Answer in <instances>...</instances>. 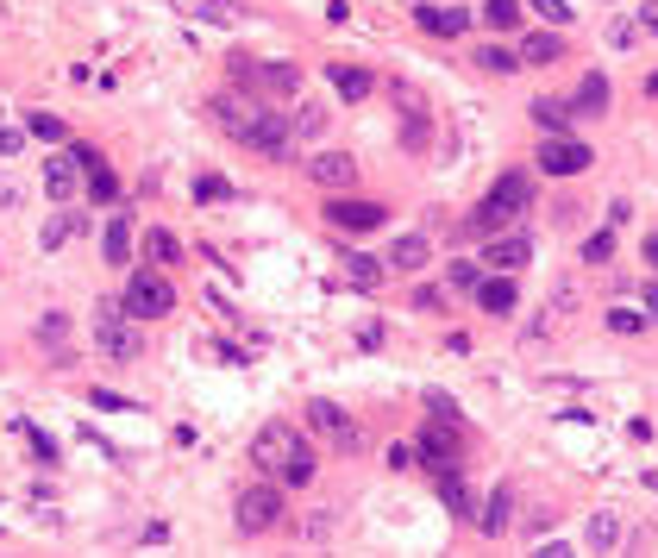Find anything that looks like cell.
I'll use <instances>...</instances> for the list:
<instances>
[{
	"instance_id": "obj_1",
	"label": "cell",
	"mask_w": 658,
	"mask_h": 558,
	"mask_svg": "<svg viewBox=\"0 0 658 558\" xmlns=\"http://www.w3.org/2000/svg\"><path fill=\"white\" fill-rule=\"evenodd\" d=\"M94 345H101L113 364H138L145 333H138V320L120 308V301H94Z\"/></svg>"
},
{
	"instance_id": "obj_2",
	"label": "cell",
	"mask_w": 658,
	"mask_h": 558,
	"mask_svg": "<svg viewBox=\"0 0 658 558\" xmlns=\"http://www.w3.org/2000/svg\"><path fill=\"white\" fill-rule=\"evenodd\" d=\"M527 201H533V182H527L521 170L496 176V189H489L483 207H477V232H502L508 220H521V214H527Z\"/></svg>"
},
{
	"instance_id": "obj_3",
	"label": "cell",
	"mask_w": 658,
	"mask_h": 558,
	"mask_svg": "<svg viewBox=\"0 0 658 558\" xmlns=\"http://www.w3.org/2000/svg\"><path fill=\"white\" fill-rule=\"evenodd\" d=\"M239 145L257 151V157H270V164H289V157H295V132H289V120H282V113L257 107L251 120H245V132H239Z\"/></svg>"
},
{
	"instance_id": "obj_4",
	"label": "cell",
	"mask_w": 658,
	"mask_h": 558,
	"mask_svg": "<svg viewBox=\"0 0 658 558\" xmlns=\"http://www.w3.org/2000/svg\"><path fill=\"white\" fill-rule=\"evenodd\" d=\"M120 308H126L132 320H163V314L176 308L170 276H157V270H132V283H126V295H120Z\"/></svg>"
},
{
	"instance_id": "obj_5",
	"label": "cell",
	"mask_w": 658,
	"mask_h": 558,
	"mask_svg": "<svg viewBox=\"0 0 658 558\" xmlns=\"http://www.w3.org/2000/svg\"><path fill=\"white\" fill-rule=\"evenodd\" d=\"M232 521H239V533H270L282 521V483H251V490H239Z\"/></svg>"
},
{
	"instance_id": "obj_6",
	"label": "cell",
	"mask_w": 658,
	"mask_h": 558,
	"mask_svg": "<svg viewBox=\"0 0 658 558\" xmlns=\"http://www.w3.org/2000/svg\"><path fill=\"white\" fill-rule=\"evenodd\" d=\"M301 446H308V439H301L289 421H264V427H257V439H251V464H257V471H282V464H289Z\"/></svg>"
},
{
	"instance_id": "obj_7",
	"label": "cell",
	"mask_w": 658,
	"mask_h": 558,
	"mask_svg": "<svg viewBox=\"0 0 658 558\" xmlns=\"http://www.w3.org/2000/svg\"><path fill=\"white\" fill-rule=\"evenodd\" d=\"M414 458H427L433 471H458V458H464V439H458V427H452V421H433L427 433L414 439Z\"/></svg>"
},
{
	"instance_id": "obj_8",
	"label": "cell",
	"mask_w": 658,
	"mask_h": 558,
	"mask_svg": "<svg viewBox=\"0 0 658 558\" xmlns=\"http://www.w3.org/2000/svg\"><path fill=\"white\" fill-rule=\"evenodd\" d=\"M596 164V151L583 145V138H546V145H539V170L546 176H583Z\"/></svg>"
},
{
	"instance_id": "obj_9",
	"label": "cell",
	"mask_w": 658,
	"mask_h": 558,
	"mask_svg": "<svg viewBox=\"0 0 658 558\" xmlns=\"http://www.w3.org/2000/svg\"><path fill=\"white\" fill-rule=\"evenodd\" d=\"M308 427H314V433H326L339 452H358V446H364L358 421H351V414H345L339 402H308Z\"/></svg>"
},
{
	"instance_id": "obj_10",
	"label": "cell",
	"mask_w": 658,
	"mask_h": 558,
	"mask_svg": "<svg viewBox=\"0 0 658 558\" xmlns=\"http://www.w3.org/2000/svg\"><path fill=\"white\" fill-rule=\"evenodd\" d=\"M69 157L82 164V189L94 195V201H120V176L107 170V157L94 151V145H69Z\"/></svg>"
},
{
	"instance_id": "obj_11",
	"label": "cell",
	"mask_w": 658,
	"mask_h": 558,
	"mask_svg": "<svg viewBox=\"0 0 658 558\" xmlns=\"http://www.w3.org/2000/svg\"><path fill=\"white\" fill-rule=\"evenodd\" d=\"M308 182H320V189H351V182H358V157L351 151H314Z\"/></svg>"
},
{
	"instance_id": "obj_12",
	"label": "cell",
	"mask_w": 658,
	"mask_h": 558,
	"mask_svg": "<svg viewBox=\"0 0 658 558\" xmlns=\"http://www.w3.org/2000/svg\"><path fill=\"white\" fill-rule=\"evenodd\" d=\"M326 220H333L339 232H376L389 220L383 201H326Z\"/></svg>"
},
{
	"instance_id": "obj_13",
	"label": "cell",
	"mask_w": 658,
	"mask_h": 558,
	"mask_svg": "<svg viewBox=\"0 0 658 558\" xmlns=\"http://www.w3.org/2000/svg\"><path fill=\"white\" fill-rule=\"evenodd\" d=\"M44 195H51V201H76L82 195V164L69 151H57L51 164H44Z\"/></svg>"
},
{
	"instance_id": "obj_14",
	"label": "cell",
	"mask_w": 658,
	"mask_h": 558,
	"mask_svg": "<svg viewBox=\"0 0 658 558\" xmlns=\"http://www.w3.org/2000/svg\"><path fill=\"white\" fill-rule=\"evenodd\" d=\"M470 295H477V308H483L489 320H508L514 308H521V295H514L508 276H477V289H470Z\"/></svg>"
},
{
	"instance_id": "obj_15",
	"label": "cell",
	"mask_w": 658,
	"mask_h": 558,
	"mask_svg": "<svg viewBox=\"0 0 658 558\" xmlns=\"http://www.w3.org/2000/svg\"><path fill=\"white\" fill-rule=\"evenodd\" d=\"M483 258L496 264V270H521L533 258V239H527V232H496V239L483 245Z\"/></svg>"
},
{
	"instance_id": "obj_16",
	"label": "cell",
	"mask_w": 658,
	"mask_h": 558,
	"mask_svg": "<svg viewBox=\"0 0 658 558\" xmlns=\"http://www.w3.org/2000/svg\"><path fill=\"white\" fill-rule=\"evenodd\" d=\"M251 88H257V95H301V69L295 63H257Z\"/></svg>"
},
{
	"instance_id": "obj_17",
	"label": "cell",
	"mask_w": 658,
	"mask_h": 558,
	"mask_svg": "<svg viewBox=\"0 0 658 558\" xmlns=\"http://www.w3.org/2000/svg\"><path fill=\"white\" fill-rule=\"evenodd\" d=\"M251 113H257V101H239V95H207V120H214L220 132H232V138L245 132Z\"/></svg>"
},
{
	"instance_id": "obj_18",
	"label": "cell",
	"mask_w": 658,
	"mask_h": 558,
	"mask_svg": "<svg viewBox=\"0 0 658 558\" xmlns=\"http://www.w3.org/2000/svg\"><path fill=\"white\" fill-rule=\"evenodd\" d=\"M433 145V120L414 95H402V151H427Z\"/></svg>"
},
{
	"instance_id": "obj_19",
	"label": "cell",
	"mask_w": 658,
	"mask_h": 558,
	"mask_svg": "<svg viewBox=\"0 0 658 558\" xmlns=\"http://www.w3.org/2000/svg\"><path fill=\"white\" fill-rule=\"evenodd\" d=\"M326 82H333L339 101H364L370 88H376V76H370V69H358V63H333V69H326Z\"/></svg>"
},
{
	"instance_id": "obj_20",
	"label": "cell",
	"mask_w": 658,
	"mask_h": 558,
	"mask_svg": "<svg viewBox=\"0 0 658 558\" xmlns=\"http://www.w3.org/2000/svg\"><path fill=\"white\" fill-rule=\"evenodd\" d=\"M433 258V245H427V232H402V239L389 245V258H383V270H420Z\"/></svg>"
},
{
	"instance_id": "obj_21",
	"label": "cell",
	"mask_w": 658,
	"mask_h": 558,
	"mask_svg": "<svg viewBox=\"0 0 658 558\" xmlns=\"http://www.w3.org/2000/svg\"><path fill=\"white\" fill-rule=\"evenodd\" d=\"M414 19H420L427 32H445V38H458V32L470 26V13H464V7H433V0H420Z\"/></svg>"
},
{
	"instance_id": "obj_22",
	"label": "cell",
	"mask_w": 658,
	"mask_h": 558,
	"mask_svg": "<svg viewBox=\"0 0 658 558\" xmlns=\"http://www.w3.org/2000/svg\"><path fill=\"white\" fill-rule=\"evenodd\" d=\"M101 258H107V264H132V220H126V214L107 220V232H101Z\"/></svg>"
},
{
	"instance_id": "obj_23",
	"label": "cell",
	"mask_w": 658,
	"mask_h": 558,
	"mask_svg": "<svg viewBox=\"0 0 658 558\" xmlns=\"http://www.w3.org/2000/svg\"><path fill=\"white\" fill-rule=\"evenodd\" d=\"M145 258H151V264H163V270L182 264V239H176L170 226H151V232H145Z\"/></svg>"
},
{
	"instance_id": "obj_24",
	"label": "cell",
	"mask_w": 658,
	"mask_h": 558,
	"mask_svg": "<svg viewBox=\"0 0 658 558\" xmlns=\"http://www.w3.org/2000/svg\"><path fill=\"white\" fill-rule=\"evenodd\" d=\"M571 107L583 113V120H590V113H608V76H596V69H590V76L577 82V101Z\"/></svg>"
},
{
	"instance_id": "obj_25",
	"label": "cell",
	"mask_w": 658,
	"mask_h": 558,
	"mask_svg": "<svg viewBox=\"0 0 658 558\" xmlns=\"http://www.w3.org/2000/svg\"><path fill=\"white\" fill-rule=\"evenodd\" d=\"M564 57V38L558 32H533V38H521V63H539V69H546V63H558Z\"/></svg>"
},
{
	"instance_id": "obj_26",
	"label": "cell",
	"mask_w": 658,
	"mask_h": 558,
	"mask_svg": "<svg viewBox=\"0 0 658 558\" xmlns=\"http://www.w3.org/2000/svg\"><path fill=\"white\" fill-rule=\"evenodd\" d=\"M583 540H590V552H615L621 546V515H590Z\"/></svg>"
},
{
	"instance_id": "obj_27",
	"label": "cell",
	"mask_w": 658,
	"mask_h": 558,
	"mask_svg": "<svg viewBox=\"0 0 658 558\" xmlns=\"http://www.w3.org/2000/svg\"><path fill=\"white\" fill-rule=\"evenodd\" d=\"M439 502L452 508L458 521H470V490H464V477H458V471H439Z\"/></svg>"
},
{
	"instance_id": "obj_28",
	"label": "cell",
	"mask_w": 658,
	"mask_h": 558,
	"mask_svg": "<svg viewBox=\"0 0 658 558\" xmlns=\"http://www.w3.org/2000/svg\"><path fill=\"white\" fill-rule=\"evenodd\" d=\"M345 276H351L358 289H376V283H383V264H376L370 251H345Z\"/></svg>"
},
{
	"instance_id": "obj_29",
	"label": "cell",
	"mask_w": 658,
	"mask_h": 558,
	"mask_svg": "<svg viewBox=\"0 0 658 558\" xmlns=\"http://www.w3.org/2000/svg\"><path fill=\"white\" fill-rule=\"evenodd\" d=\"M483 26L489 32H514L521 26V0H483Z\"/></svg>"
},
{
	"instance_id": "obj_30",
	"label": "cell",
	"mask_w": 658,
	"mask_h": 558,
	"mask_svg": "<svg viewBox=\"0 0 658 558\" xmlns=\"http://www.w3.org/2000/svg\"><path fill=\"white\" fill-rule=\"evenodd\" d=\"M289 132H295V138H320V132H326V107H320V101H301L295 120H289Z\"/></svg>"
},
{
	"instance_id": "obj_31",
	"label": "cell",
	"mask_w": 658,
	"mask_h": 558,
	"mask_svg": "<svg viewBox=\"0 0 658 558\" xmlns=\"http://www.w3.org/2000/svg\"><path fill=\"white\" fill-rule=\"evenodd\" d=\"M508 502H514V496L496 490V496H489V508L477 515V527H483V533H508V521H514V508H508Z\"/></svg>"
},
{
	"instance_id": "obj_32",
	"label": "cell",
	"mask_w": 658,
	"mask_h": 558,
	"mask_svg": "<svg viewBox=\"0 0 658 558\" xmlns=\"http://www.w3.org/2000/svg\"><path fill=\"white\" fill-rule=\"evenodd\" d=\"M76 232H82V220H76V214H57V220H44L38 245H44V251H57V245H69V239H76Z\"/></svg>"
},
{
	"instance_id": "obj_33",
	"label": "cell",
	"mask_w": 658,
	"mask_h": 558,
	"mask_svg": "<svg viewBox=\"0 0 658 558\" xmlns=\"http://www.w3.org/2000/svg\"><path fill=\"white\" fill-rule=\"evenodd\" d=\"M608 258H615V226H602V232L583 239V264H608Z\"/></svg>"
},
{
	"instance_id": "obj_34",
	"label": "cell",
	"mask_w": 658,
	"mask_h": 558,
	"mask_svg": "<svg viewBox=\"0 0 658 558\" xmlns=\"http://www.w3.org/2000/svg\"><path fill=\"white\" fill-rule=\"evenodd\" d=\"M195 201H201V207H207V201H232V182L214 176V170H201V176H195Z\"/></svg>"
},
{
	"instance_id": "obj_35",
	"label": "cell",
	"mask_w": 658,
	"mask_h": 558,
	"mask_svg": "<svg viewBox=\"0 0 658 558\" xmlns=\"http://www.w3.org/2000/svg\"><path fill=\"white\" fill-rule=\"evenodd\" d=\"M608 333H621V339L646 333V314H640V308H608Z\"/></svg>"
},
{
	"instance_id": "obj_36",
	"label": "cell",
	"mask_w": 658,
	"mask_h": 558,
	"mask_svg": "<svg viewBox=\"0 0 658 558\" xmlns=\"http://www.w3.org/2000/svg\"><path fill=\"white\" fill-rule=\"evenodd\" d=\"M477 63L489 69V76H514V69H521V57H514V51H502V44H489V51H477Z\"/></svg>"
},
{
	"instance_id": "obj_37",
	"label": "cell",
	"mask_w": 658,
	"mask_h": 558,
	"mask_svg": "<svg viewBox=\"0 0 658 558\" xmlns=\"http://www.w3.org/2000/svg\"><path fill=\"white\" fill-rule=\"evenodd\" d=\"M533 126L539 132H564V126H571V113H564L558 101H533Z\"/></svg>"
},
{
	"instance_id": "obj_38",
	"label": "cell",
	"mask_w": 658,
	"mask_h": 558,
	"mask_svg": "<svg viewBox=\"0 0 658 558\" xmlns=\"http://www.w3.org/2000/svg\"><path fill=\"white\" fill-rule=\"evenodd\" d=\"M188 7H195L201 19H214V26H239V19H245L239 7H226V0H188Z\"/></svg>"
},
{
	"instance_id": "obj_39",
	"label": "cell",
	"mask_w": 658,
	"mask_h": 558,
	"mask_svg": "<svg viewBox=\"0 0 658 558\" xmlns=\"http://www.w3.org/2000/svg\"><path fill=\"white\" fill-rule=\"evenodd\" d=\"M26 132H38V138H51V145H57V138H69V126L57 120V113H32V120H26Z\"/></svg>"
},
{
	"instance_id": "obj_40",
	"label": "cell",
	"mask_w": 658,
	"mask_h": 558,
	"mask_svg": "<svg viewBox=\"0 0 658 558\" xmlns=\"http://www.w3.org/2000/svg\"><path fill=\"white\" fill-rule=\"evenodd\" d=\"M539 19H552V26H571V0H527Z\"/></svg>"
},
{
	"instance_id": "obj_41",
	"label": "cell",
	"mask_w": 658,
	"mask_h": 558,
	"mask_svg": "<svg viewBox=\"0 0 658 558\" xmlns=\"http://www.w3.org/2000/svg\"><path fill=\"white\" fill-rule=\"evenodd\" d=\"M19 433L32 439V458H38V464H57V446H51V439H44L38 427H26V421H19Z\"/></svg>"
},
{
	"instance_id": "obj_42",
	"label": "cell",
	"mask_w": 658,
	"mask_h": 558,
	"mask_svg": "<svg viewBox=\"0 0 658 558\" xmlns=\"http://www.w3.org/2000/svg\"><path fill=\"white\" fill-rule=\"evenodd\" d=\"M88 402H94V408H107V414H120V408H138V402H132V395H120V389H94V395H88Z\"/></svg>"
},
{
	"instance_id": "obj_43",
	"label": "cell",
	"mask_w": 658,
	"mask_h": 558,
	"mask_svg": "<svg viewBox=\"0 0 658 558\" xmlns=\"http://www.w3.org/2000/svg\"><path fill=\"white\" fill-rule=\"evenodd\" d=\"M19 151H26V132H19V126H0V157H19Z\"/></svg>"
},
{
	"instance_id": "obj_44",
	"label": "cell",
	"mask_w": 658,
	"mask_h": 558,
	"mask_svg": "<svg viewBox=\"0 0 658 558\" xmlns=\"http://www.w3.org/2000/svg\"><path fill=\"white\" fill-rule=\"evenodd\" d=\"M477 276H483L477 264H464V258H458V264H452V289H477Z\"/></svg>"
},
{
	"instance_id": "obj_45",
	"label": "cell",
	"mask_w": 658,
	"mask_h": 558,
	"mask_svg": "<svg viewBox=\"0 0 658 558\" xmlns=\"http://www.w3.org/2000/svg\"><path fill=\"white\" fill-rule=\"evenodd\" d=\"M427 408L439 414V421H452V414H458V408H452V395H445V389H427Z\"/></svg>"
},
{
	"instance_id": "obj_46",
	"label": "cell",
	"mask_w": 658,
	"mask_h": 558,
	"mask_svg": "<svg viewBox=\"0 0 658 558\" xmlns=\"http://www.w3.org/2000/svg\"><path fill=\"white\" fill-rule=\"evenodd\" d=\"M358 345H364V352H376V345H383V327H376V320H370V327H358Z\"/></svg>"
},
{
	"instance_id": "obj_47",
	"label": "cell",
	"mask_w": 658,
	"mask_h": 558,
	"mask_svg": "<svg viewBox=\"0 0 658 558\" xmlns=\"http://www.w3.org/2000/svg\"><path fill=\"white\" fill-rule=\"evenodd\" d=\"M640 301H646V320H658V283H646V295H640Z\"/></svg>"
},
{
	"instance_id": "obj_48",
	"label": "cell",
	"mask_w": 658,
	"mask_h": 558,
	"mask_svg": "<svg viewBox=\"0 0 658 558\" xmlns=\"http://www.w3.org/2000/svg\"><path fill=\"white\" fill-rule=\"evenodd\" d=\"M646 264L658 270V232H652V239H646Z\"/></svg>"
},
{
	"instance_id": "obj_49",
	"label": "cell",
	"mask_w": 658,
	"mask_h": 558,
	"mask_svg": "<svg viewBox=\"0 0 658 558\" xmlns=\"http://www.w3.org/2000/svg\"><path fill=\"white\" fill-rule=\"evenodd\" d=\"M646 32H658V7H646Z\"/></svg>"
},
{
	"instance_id": "obj_50",
	"label": "cell",
	"mask_w": 658,
	"mask_h": 558,
	"mask_svg": "<svg viewBox=\"0 0 658 558\" xmlns=\"http://www.w3.org/2000/svg\"><path fill=\"white\" fill-rule=\"evenodd\" d=\"M646 88H652V95H658V69H652V76H646Z\"/></svg>"
},
{
	"instance_id": "obj_51",
	"label": "cell",
	"mask_w": 658,
	"mask_h": 558,
	"mask_svg": "<svg viewBox=\"0 0 658 558\" xmlns=\"http://www.w3.org/2000/svg\"><path fill=\"white\" fill-rule=\"evenodd\" d=\"M646 490H658V471H652V477H646Z\"/></svg>"
}]
</instances>
